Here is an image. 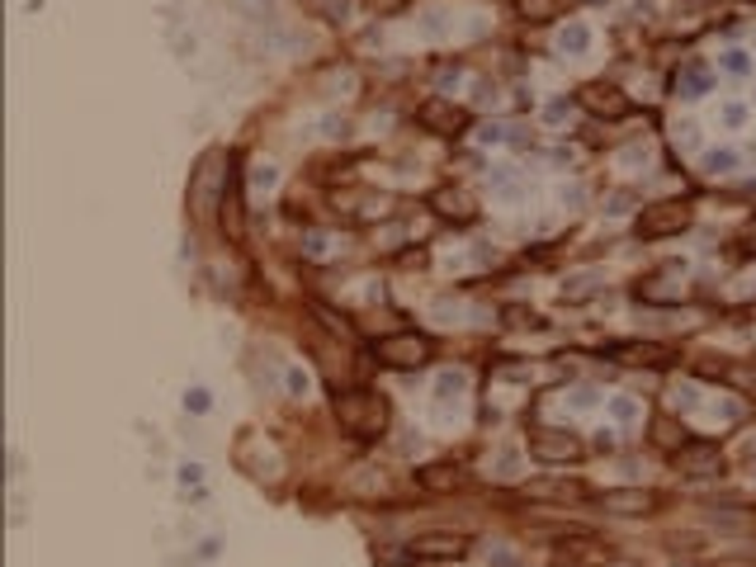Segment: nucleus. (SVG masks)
<instances>
[{"label": "nucleus", "instance_id": "nucleus-1", "mask_svg": "<svg viewBox=\"0 0 756 567\" xmlns=\"http://www.w3.org/2000/svg\"><path fill=\"white\" fill-rule=\"evenodd\" d=\"M331 412H336L341 431L354 440H378L388 431V397L378 388H345V393H336Z\"/></svg>", "mask_w": 756, "mask_h": 567}, {"label": "nucleus", "instance_id": "nucleus-2", "mask_svg": "<svg viewBox=\"0 0 756 567\" xmlns=\"http://www.w3.org/2000/svg\"><path fill=\"white\" fill-rule=\"evenodd\" d=\"M431 336H421V331H397V336H383V341H373V360H383L393 369H421V364H431Z\"/></svg>", "mask_w": 756, "mask_h": 567}, {"label": "nucleus", "instance_id": "nucleus-3", "mask_svg": "<svg viewBox=\"0 0 756 567\" xmlns=\"http://www.w3.org/2000/svg\"><path fill=\"white\" fill-rule=\"evenodd\" d=\"M223 165H232L223 152H204L199 161V175H194V189H189V204H194V218H208L213 208H223V194L218 189H227V171Z\"/></svg>", "mask_w": 756, "mask_h": 567}, {"label": "nucleus", "instance_id": "nucleus-4", "mask_svg": "<svg viewBox=\"0 0 756 567\" xmlns=\"http://www.w3.org/2000/svg\"><path fill=\"white\" fill-rule=\"evenodd\" d=\"M691 227V204L681 199H662V204H648L643 213L633 218V232L643 236V242H657V236H676Z\"/></svg>", "mask_w": 756, "mask_h": 567}, {"label": "nucleus", "instance_id": "nucleus-5", "mask_svg": "<svg viewBox=\"0 0 756 567\" xmlns=\"http://www.w3.org/2000/svg\"><path fill=\"white\" fill-rule=\"evenodd\" d=\"M671 463H676L681 478H723V468H728L723 449L719 444H704V440H685L671 454Z\"/></svg>", "mask_w": 756, "mask_h": 567}, {"label": "nucleus", "instance_id": "nucleus-6", "mask_svg": "<svg viewBox=\"0 0 756 567\" xmlns=\"http://www.w3.org/2000/svg\"><path fill=\"white\" fill-rule=\"evenodd\" d=\"M416 124L425 128V133H435V137H459L472 118H468V109H459V104H449V100H440V94H431L425 104H416Z\"/></svg>", "mask_w": 756, "mask_h": 567}, {"label": "nucleus", "instance_id": "nucleus-7", "mask_svg": "<svg viewBox=\"0 0 756 567\" xmlns=\"http://www.w3.org/2000/svg\"><path fill=\"white\" fill-rule=\"evenodd\" d=\"M412 558H463L468 549H472V534L468 530H425V534H416L412 543Z\"/></svg>", "mask_w": 756, "mask_h": 567}, {"label": "nucleus", "instance_id": "nucleus-8", "mask_svg": "<svg viewBox=\"0 0 756 567\" xmlns=\"http://www.w3.org/2000/svg\"><path fill=\"white\" fill-rule=\"evenodd\" d=\"M223 232H227V242H246V199H242V171H236V161L227 165V189H223Z\"/></svg>", "mask_w": 756, "mask_h": 567}, {"label": "nucleus", "instance_id": "nucleus-9", "mask_svg": "<svg viewBox=\"0 0 756 567\" xmlns=\"http://www.w3.org/2000/svg\"><path fill=\"white\" fill-rule=\"evenodd\" d=\"M530 454L539 463H572V459H582V440L567 435V431H534L530 435Z\"/></svg>", "mask_w": 756, "mask_h": 567}, {"label": "nucleus", "instance_id": "nucleus-10", "mask_svg": "<svg viewBox=\"0 0 756 567\" xmlns=\"http://www.w3.org/2000/svg\"><path fill=\"white\" fill-rule=\"evenodd\" d=\"M582 109H591L596 118H624L629 114V100H624V90L620 85H605V81H591V85H582Z\"/></svg>", "mask_w": 756, "mask_h": 567}, {"label": "nucleus", "instance_id": "nucleus-11", "mask_svg": "<svg viewBox=\"0 0 756 567\" xmlns=\"http://www.w3.org/2000/svg\"><path fill=\"white\" fill-rule=\"evenodd\" d=\"M601 511H614V515H648L657 506V492L648 487H620V492H601L596 496Z\"/></svg>", "mask_w": 756, "mask_h": 567}, {"label": "nucleus", "instance_id": "nucleus-12", "mask_svg": "<svg viewBox=\"0 0 756 567\" xmlns=\"http://www.w3.org/2000/svg\"><path fill=\"white\" fill-rule=\"evenodd\" d=\"M431 208L440 213V218H449V223H472L478 218V208H472V199L463 194V189H435Z\"/></svg>", "mask_w": 756, "mask_h": 567}, {"label": "nucleus", "instance_id": "nucleus-13", "mask_svg": "<svg viewBox=\"0 0 756 567\" xmlns=\"http://www.w3.org/2000/svg\"><path fill=\"white\" fill-rule=\"evenodd\" d=\"M511 5L525 24H553V19H562L567 0H511Z\"/></svg>", "mask_w": 756, "mask_h": 567}, {"label": "nucleus", "instance_id": "nucleus-14", "mask_svg": "<svg viewBox=\"0 0 756 567\" xmlns=\"http://www.w3.org/2000/svg\"><path fill=\"white\" fill-rule=\"evenodd\" d=\"M610 354H624V364H667V360H676L667 345H610Z\"/></svg>", "mask_w": 756, "mask_h": 567}, {"label": "nucleus", "instance_id": "nucleus-15", "mask_svg": "<svg viewBox=\"0 0 756 567\" xmlns=\"http://www.w3.org/2000/svg\"><path fill=\"white\" fill-rule=\"evenodd\" d=\"M421 482L431 487V492H449V487H463V472L459 468H425Z\"/></svg>", "mask_w": 756, "mask_h": 567}, {"label": "nucleus", "instance_id": "nucleus-16", "mask_svg": "<svg viewBox=\"0 0 756 567\" xmlns=\"http://www.w3.org/2000/svg\"><path fill=\"white\" fill-rule=\"evenodd\" d=\"M586 43H591V34L582 29V24H572V29H567V34H562V53H582V47H586Z\"/></svg>", "mask_w": 756, "mask_h": 567}, {"label": "nucleus", "instance_id": "nucleus-17", "mask_svg": "<svg viewBox=\"0 0 756 567\" xmlns=\"http://www.w3.org/2000/svg\"><path fill=\"white\" fill-rule=\"evenodd\" d=\"M506 317H511V326H543V317H539V313H525V307H511Z\"/></svg>", "mask_w": 756, "mask_h": 567}, {"label": "nucleus", "instance_id": "nucleus-18", "mask_svg": "<svg viewBox=\"0 0 756 567\" xmlns=\"http://www.w3.org/2000/svg\"><path fill=\"white\" fill-rule=\"evenodd\" d=\"M184 407H189V412H208V393H204V388H194V393L184 397Z\"/></svg>", "mask_w": 756, "mask_h": 567}, {"label": "nucleus", "instance_id": "nucleus-19", "mask_svg": "<svg viewBox=\"0 0 756 567\" xmlns=\"http://www.w3.org/2000/svg\"><path fill=\"white\" fill-rule=\"evenodd\" d=\"M284 383H289V393H307V373H303V369H289V378H284Z\"/></svg>", "mask_w": 756, "mask_h": 567}, {"label": "nucleus", "instance_id": "nucleus-20", "mask_svg": "<svg viewBox=\"0 0 756 567\" xmlns=\"http://www.w3.org/2000/svg\"><path fill=\"white\" fill-rule=\"evenodd\" d=\"M728 165H732V152H714V156H709V171H728Z\"/></svg>", "mask_w": 756, "mask_h": 567}, {"label": "nucleus", "instance_id": "nucleus-21", "mask_svg": "<svg viewBox=\"0 0 756 567\" xmlns=\"http://www.w3.org/2000/svg\"><path fill=\"white\" fill-rule=\"evenodd\" d=\"M738 242H742L747 251H756V218H751V223L742 227V236H738Z\"/></svg>", "mask_w": 756, "mask_h": 567}]
</instances>
